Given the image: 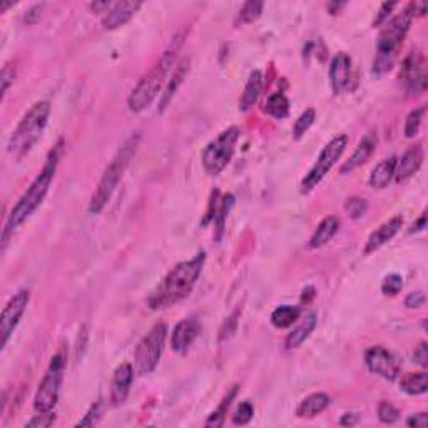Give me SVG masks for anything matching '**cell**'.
<instances>
[{
	"instance_id": "6da1fadb",
	"label": "cell",
	"mask_w": 428,
	"mask_h": 428,
	"mask_svg": "<svg viewBox=\"0 0 428 428\" xmlns=\"http://www.w3.org/2000/svg\"><path fill=\"white\" fill-rule=\"evenodd\" d=\"M64 154V139H59L56 146H52V149L47 154V159H45L44 168L41 169L36 179L30 183V186L27 188V191L21 196L15 206L12 207L9 216H7L5 226L2 231V246L5 248L7 243L10 241V238L17 233V229L21 227L27 219L30 218L36 211L41 207V204L44 203L45 196H47L49 188H51L54 176H56L57 166L60 163V157Z\"/></svg>"
},
{
	"instance_id": "7a4b0ae2",
	"label": "cell",
	"mask_w": 428,
	"mask_h": 428,
	"mask_svg": "<svg viewBox=\"0 0 428 428\" xmlns=\"http://www.w3.org/2000/svg\"><path fill=\"white\" fill-rule=\"evenodd\" d=\"M204 263H206V253H198L191 260L177 263L166 278L157 284V288L149 296L148 304L151 310H164L172 304L183 302L191 295L196 281L201 276Z\"/></svg>"
},
{
	"instance_id": "3957f363",
	"label": "cell",
	"mask_w": 428,
	"mask_h": 428,
	"mask_svg": "<svg viewBox=\"0 0 428 428\" xmlns=\"http://www.w3.org/2000/svg\"><path fill=\"white\" fill-rule=\"evenodd\" d=\"M183 38L184 34H177L172 38L171 45L159 57V60L153 65L151 71L142 76L137 86L133 89V92L129 94V99H127V107H129L131 113H141V111H144L156 99V95L159 94L161 87L164 86L166 77H168L172 65H174L177 54H179L181 47H183Z\"/></svg>"
},
{
	"instance_id": "277c9868",
	"label": "cell",
	"mask_w": 428,
	"mask_h": 428,
	"mask_svg": "<svg viewBox=\"0 0 428 428\" xmlns=\"http://www.w3.org/2000/svg\"><path fill=\"white\" fill-rule=\"evenodd\" d=\"M139 144H141V133H134L131 134L129 137L126 139L124 144L121 146L117 154L113 157L109 166L106 168L104 174L99 179L98 188H95L94 194H92L91 203H89V214H99L101 211L106 207V204L111 201L113 198L115 188L117 184L121 183L122 176H124L127 166L131 164L133 157L136 156Z\"/></svg>"
},
{
	"instance_id": "5b68a950",
	"label": "cell",
	"mask_w": 428,
	"mask_h": 428,
	"mask_svg": "<svg viewBox=\"0 0 428 428\" xmlns=\"http://www.w3.org/2000/svg\"><path fill=\"white\" fill-rule=\"evenodd\" d=\"M49 115H51V102L38 101L34 104L14 129L12 136L9 137L7 153L15 159H22L32 151L47 127Z\"/></svg>"
},
{
	"instance_id": "8992f818",
	"label": "cell",
	"mask_w": 428,
	"mask_h": 428,
	"mask_svg": "<svg viewBox=\"0 0 428 428\" xmlns=\"http://www.w3.org/2000/svg\"><path fill=\"white\" fill-rule=\"evenodd\" d=\"M412 21H414V12L408 5L402 14H398L385 24L380 37H378L376 57L373 60V74H385L393 67L405 37L408 34V29L412 25Z\"/></svg>"
},
{
	"instance_id": "52a82bcc",
	"label": "cell",
	"mask_w": 428,
	"mask_h": 428,
	"mask_svg": "<svg viewBox=\"0 0 428 428\" xmlns=\"http://www.w3.org/2000/svg\"><path fill=\"white\" fill-rule=\"evenodd\" d=\"M166 338H168V326L166 323H157L139 341L136 352H134V372L137 375H149L156 370L161 357H163Z\"/></svg>"
},
{
	"instance_id": "ba28073f",
	"label": "cell",
	"mask_w": 428,
	"mask_h": 428,
	"mask_svg": "<svg viewBox=\"0 0 428 428\" xmlns=\"http://www.w3.org/2000/svg\"><path fill=\"white\" fill-rule=\"evenodd\" d=\"M240 134L238 127H227L214 141L206 146V149L203 151V166L207 174L218 176L225 171L226 166L233 159L234 151H236Z\"/></svg>"
},
{
	"instance_id": "9c48e42d",
	"label": "cell",
	"mask_w": 428,
	"mask_h": 428,
	"mask_svg": "<svg viewBox=\"0 0 428 428\" xmlns=\"http://www.w3.org/2000/svg\"><path fill=\"white\" fill-rule=\"evenodd\" d=\"M65 372V358L60 353L54 354L44 378L38 383L37 393L34 396V408L37 414H45V412H54L57 402H59L60 387L64 381Z\"/></svg>"
},
{
	"instance_id": "30bf717a",
	"label": "cell",
	"mask_w": 428,
	"mask_h": 428,
	"mask_svg": "<svg viewBox=\"0 0 428 428\" xmlns=\"http://www.w3.org/2000/svg\"><path fill=\"white\" fill-rule=\"evenodd\" d=\"M346 146H348V136L346 134H340V136L333 137L330 142L323 148L322 154L318 156L313 168L310 169L304 179L302 181V192L308 194L313 189L325 179V176L330 172V169L333 168L335 163L341 157V154L345 153Z\"/></svg>"
},
{
	"instance_id": "8fae6325",
	"label": "cell",
	"mask_w": 428,
	"mask_h": 428,
	"mask_svg": "<svg viewBox=\"0 0 428 428\" xmlns=\"http://www.w3.org/2000/svg\"><path fill=\"white\" fill-rule=\"evenodd\" d=\"M30 302V291L29 290H21L17 291L12 298L9 300L5 304V308L2 310V316H0V346L5 348L7 343H9L10 337L14 335L15 328H17L19 322L25 313V308L29 306Z\"/></svg>"
},
{
	"instance_id": "7c38bea8",
	"label": "cell",
	"mask_w": 428,
	"mask_h": 428,
	"mask_svg": "<svg viewBox=\"0 0 428 428\" xmlns=\"http://www.w3.org/2000/svg\"><path fill=\"white\" fill-rule=\"evenodd\" d=\"M365 365L370 372L381 376L383 380L395 381L400 375L398 360L385 346H372V348L366 350Z\"/></svg>"
},
{
	"instance_id": "4fadbf2b",
	"label": "cell",
	"mask_w": 428,
	"mask_h": 428,
	"mask_svg": "<svg viewBox=\"0 0 428 428\" xmlns=\"http://www.w3.org/2000/svg\"><path fill=\"white\" fill-rule=\"evenodd\" d=\"M400 80L405 84L408 94L416 95L425 92L427 89V71L425 59L420 52H410V56L403 60Z\"/></svg>"
},
{
	"instance_id": "5bb4252c",
	"label": "cell",
	"mask_w": 428,
	"mask_h": 428,
	"mask_svg": "<svg viewBox=\"0 0 428 428\" xmlns=\"http://www.w3.org/2000/svg\"><path fill=\"white\" fill-rule=\"evenodd\" d=\"M201 333V323L198 322L196 316H191V318L181 319L177 323L174 331H172L171 337V346L172 352L184 354L191 348V345L194 343L196 338L199 337Z\"/></svg>"
},
{
	"instance_id": "9a60e30c",
	"label": "cell",
	"mask_w": 428,
	"mask_h": 428,
	"mask_svg": "<svg viewBox=\"0 0 428 428\" xmlns=\"http://www.w3.org/2000/svg\"><path fill=\"white\" fill-rule=\"evenodd\" d=\"M134 380V366L131 363H121L115 368L113 381H111V403L119 407L127 400L131 385Z\"/></svg>"
},
{
	"instance_id": "2e32d148",
	"label": "cell",
	"mask_w": 428,
	"mask_h": 428,
	"mask_svg": "<svg viewBox=\"0 0 428 428\" xmlns=\"http://www.w3.org/2000/svg\"><path fill=\"white\" fill-rule=\"evenodd\" d=\"M141 7H142L141 2H133V0L113 3V7L102 15V27L107 30H114L126 25Z\"/></svg>"
},
{
	"instance_id": "e0dca14e",
	"label": "cell",
	"mask_w": 428,
	"mask_h": 428,
	"mask_svg": "<svg viewBox=\"0 0 428 428\" xmlns=\"http://www.w3.org/2000/svg\"><path fill=\"white\" fill-rule=\"evenodd\" d=\"M402 226H403L402 216H393V218L388 219L387 223H383L381 226H378L376 229L373 231L372 234H370L363 253L365 254L375 253L376 249L381 248V246H385L388 241H392L393 238L398 234V231L402 229Z\"/></svg>"
},
{
	"instance_id": "ac0fdd59",
	"label": "cell",
	"mask_w": 428,
	"mask_h": 428,
	"mask_svg": "<svg viewBox=\"0 0 428 428\" xmlns=\"http://www.w3.org/2000/svg\"><path fill=\"white\" fill-rule=\"evenodd\" d=\"M376 146H378V134L375 133V131L365 134V137L358 142L357 149H354L352 156L348 157V161L341 166V169H340L341 174H350V172H353L354 169L363 166L366 161L372 157V154L375 153Z\"/></svg>"
},
{
	"instance_id": "d6986e66",
	"label": "cell",
	"mask_w": 428,
	"mask_h": 428,
	"mask_svg": "<svg viewBox=\"0 0 428 428\" xmlns=\"http://www.w3.org/2000/svg\"><path fill=\"white\" fill-rule=\"evenodd\" d=\"M350 77H352V57L345 52H338L331 60L330 82L335 94H341L348 89Z\"/></svg>"
},
{
	"instance_id": "ffe728a7",
	"label": "cell",
	"mask_w": 428,
	"mask_h": 428,
	"mask_svg": "<svg viewBox=\"0 0 428 428\" xmlns=\"http://www.w3.org/2000/svg\"><path fill=\"white\" fill-rule=\"evenodd\" d=\"M423 159H425V153L420 144L412 146L408 148V151L403 154L400 159H396V169H395V179L396 183H405L407 179H410L415 172H418V169L422 168Z\"/></svg>"
},
{
	"instance_id": "44dd1931",
	"label": "cell",
	"mask_w": 428,
	"mask_h": 428,
	"mask_svg": "<svg viewBox=\"0 0 428 428\" xmlns=\"http://www.w3.org/2000/svg\"><path fill=\"white\" fill-rule=\"evenodd\" d=\"M189 65H191V59H189V57H184V59L181 60L179 64H177L176 71L172 72V77H171V79H169L168 86H166L163 94H161L159 109H157V111H159V114L164 113L166 107H168L169 104H171L172 98H174V95H176L177 89H179L181 84L184 82V79H186V76H188V72H189Z\"/></svg>"
},
{
	"instance_id": "7402d4cb",
	"label": "cell",
	"mask_w": 428,
	"mask_h": 428,
	"mask_svg": "<svg viewBox=\"0 0 428 428\" xmlns=\"http://www.w3.org/2000/svg\"><path fill=\"white\" fill-rule=\"evenodd\" d=\"M328 405H330V398H328L326 393H311L306 398H303L300 402L298 408H296V416L300 418H315L319 414L326 410Z\"/></svg>"
},
{
	"instance_id": "603a6c76",
	"label": "cell",
	"mask_w": 428,
	"mask_h": 428,
	"mask_svg": "<svg viewBox=\"0 0 428 428\" xmlns=\"http://www.w3.org/2000/svg\"><path fill=\"white\" fill-rule=\"evenodd\" d=\"M261 92H263V74L260 71H253L249 74L248 82H246L245 91H243L241 99H240V111L246 113L249 111L254 104L260 99Z\"/></svg>"
},
{
	"instance_id": "cb8c5ba5",
	"label": "cell",
	"mask_w": 428,
	"mask_h": 428,
	"mask_svg": "<svg viewBox=\"0 0 428 428\" xmlns=\"http://www.w3.org/2000/svg\"><path fill=\"white\" fill-rule=\"evenodd\" d=\"M396 169V157L392 156L388 159H383L373 168L372 174H370L368 184L373 189H385L390 184V181L395 177Z\"/></svg>"
},
{
	"instance_id": "d4e9b609",
	"label": "cell",
	"mask_w": 428,
	"mask_h": 428,
	"mask_svg": "<svg viewBox=\"0 0 428 428\" xmlns=\"http://www.w3.org/2000/svg\"><path fill=\"white\" fill-rule=\"evenodd\" d=\"M338 229H340V219L337 216H328L316 227V231L310 240V248L318 249L322 246L328 245L331 241V238L338 233Z\"/></svg>"
},
{
	"instance_id": "484cf974",
	"label": "cell",
	"mask_w": 428,
	"mask_h": 428,
	"mask_svg": "<svg viewBox=\"0 0 428 428\" xmlns=\"http://www.w3.org/2000/svg\"><path fill=\"white\" fill-rule=\"evenodd\" d=\"M315 326H316V315L315 313L308 315L306 318H304L303 322H300V325H296L295 330L288 335L286 341H284V348L286 350L300 348V346L310 338V335L313 333Z\"/></svg>"
},
{
	"instance_id": "4316f807",
	"label": "cell",
	"mask_w": 428,
	"mask_h": 428,
	"mask_svg": "<svg viewBox=\"0 0 428 428\" xmlns=\"http://www.w3.org/2000/svg\"><path fill=\"white\" fill-rule=\"evenodd\" d=\"M400 388L408 395H423L428 392V375L425 372L407 373L400 380Z\"/></svg>"
},
{
	"instance_id": "83f0119b",
	"label": "cell",
	"mask_w": 428,
	"mask_h": 428,
	"mask_svg": "<svg viewBox=\"0 0 428 428\" xmlns=\"http://www.w3.org/2000/svg\"><path fill=\"white\" fill-rule=\"evenodd\" d=\"M302 310L300 306H293V304H283V306H278L275 311L271 313V325L275 328H283L291 326L293 323L298 322Z\"/></svg>"
},
{
	"instance_id": "f1b7e54d",
	"label": "cell",
	"mask_w": 428,
	"mask_h": 428,
	"mask_svg": "<svg viewBox=\"0 0 428 428\" xmlns=\"http://www.w3.org/2000/svg\"><path fill=\"white\" fill-rule=\"evenodd\" d=\"M264 111L269 115H273L275 119H284L290 114V101L284 94L281 92H275L268 98V101L264 104Z\"/></svg>"
},
{
	"instance_id": "f546056e",
	"label": "cell",
	"mask_w": 428,
	"mask_h": 428,
	"mask_svg": "<svg viewBox=\"0 0 428 428\" xmlns=\"http://www.w3.org/2000/svg\"><path fill=\"white\" fill-rule=\"evenodd\" d=\"M236 393H238V387H233L229 390V393H226V396L223 398V402L219 403V407L216 408L213 414L210 415V418L206 420V427H223L225 425L227 410H229L231 402L234 400Z\"/></svg>"
},
{
	"instance_id": "4dcf8cb0",
	"label": "cell",
	"mask_w": 428,
	"mask_h": 428,
	"mask_svg": "<svg viewBox=\"0 0 428 428\" xmlns=\"http://www.w3.org/2000/svg\"><path fill=\"white\" fill-rule=\"evenodd\" d=\"M263 9H264V3L263 2L249 0V2H246L245 5L241 7L240 17H238V21H240L241 24H251V22L258 21V19H260V15L263 14Z\"/></svg>"
},
{
	"instance_id": "1f68e13d",
	"label": "cell",
	"mask_w": 428,
	"mask_h": 428,
	"mask_svg": "<svg viewBox=\"0 0 428 428\" xmlns=\"http://www.w3.org/2000/svg\"><path fill=\"white\" fill-rule=\"evenodd\" d=\"M234 204V198L231 194H226L225 198L221 199V201H219V206H218V211H216V216H214V226H216V229H218V240H219V236H221L223 234V229H225V221H226V218H227V213H229V210H231V206H233Z\"/></svg>"
},
{
	"instance_id": "d6a6232c",
	"label": "cell",
	"mask_w": 428,
	"mask_h": 428,
	"mask_svg": "<svg viewBox=\"0 0 428 428\" xmlns=\"http://www.w3.org/2000/svg\"><path fill=\"white\" fill-rule=\"evenodd\" d=\"M313 122H315V109H306L295 121V127H293V139H295V141H300V139L304 136V133H306V131L313 126Z\"/></svg>"
},
{
	"instance_id": "836d02e7",
	"label": "cell",
	"mask_w": 428,
	"mask_h": 428,
	"mask_svg": "<svg viewBox=\"0 0 428 428\" xmlns=\"http://www.w3.org/2000/svg\"><path fill=\"white\" fill-rule=\"evenodd\" d=\"M423 115H425V107H418V109L412 111V113L407 115V121H405V136L415 137L416 134L420 133Z\"/></svg>"
},
{
	"instance_id": "e575fe53",
	"label": "cell",
	"mask_w": 428,
	"mask_h": 428,
	"mask_svg": "<svg viewBox=\"0 0 428 428\" xmlns=\"http://www.w3.org/2000/svg\"><path fill=\"white\" fill-rule=\"evenodd\" d=\"M378 418H380L381 423L392 425L400 418V410L390 402H380L378 405Z\"/></svg>"
},
{
	"instance_id": "d590c367",
	"label": "cell",
	"mask_w": 428,
	"mask_h": 428,
	"mask_svg": "<svg viewBox=\"0 0 428 428\" xmlns=\"http://www.w3.org/2000/svg\"><path fill=\"white\" fill-rule=\"evenodd\" d=\"M366 210H368V203L363 198H350L345 203V211L352 219H358L365 216Z\"/></svg>"
},
{
	"instance_id": "8d00e7d4",
	"label": "cell",
	"mask_w": 428,
	"mask_h": 428,
	"mask_svg": "<svg viewBox=\"0 0 428 428\" xmlns=\"http://www.w3.org/2000/svg\"><path fill=\"white\" fill-rule=\"evenodd\" d=\"M403 288V278L400 275H388L381 283V293L385 296H396Z\"/></svg>"
},
{
	"instance_id": "74e56055",
	"label": "cell",
	"mask_w": 428,
	"mask_h": 428,
	"mask_svg": "<svg viewBox=\"0 0 428 428\" xmlns=\"http://www.w3.org/2000/svg\"><path fill=\"white\" fill-rule=\"evenodd\" d=\"M254 415V407L251 405V402H243L240 407L236 408L233 415V423L234 425H248L251 422Z\"/></svg>"
},
{
	"instance_id": "f35d334b",
	"label": "cell",
	"mask_w": 428,
	"mask_h": 428,
	"mask_svg": "<svg viewBox=\"0 0 428 428\" xmlns=\"http://www.w3.org/2000/svg\"><path fill=\"white\" fill-rule=\"evenodd\" d=\"M99 418H101V405L95 403L92 405L87 410V414L76 423V427H94L95 423L99 422Z\"/></svg>"
},
{
	"instance_id": "ab89813d",
	"label": "cell",
	"mask_w": 428,
	"mask_h": 428,
	"mask_svg": "<svg viewBox=\"0 0 428 428\" xmlns=\"http://www.w3.org/2000/svg\"><path fill=\"white\" fill-rule=\"evenodd\" d=\"M54 422H56V415H54L52 412H45V414H38V415L34 416L32 420H29V422L25 423V427H29V428H47V427H51Z\"/></svg>"
},
{
	"instance_id": "60d3db41",
	"label": "cell",
	"mask_w": 428,
	"mask_h": 428,
	"mask_svg": "<svg viewBox=\"0 0 428 428\" xmlns=\"http://www.w3.org/2000/svg\"><path fill=\"white\" fill-rule=\"evenodd\" d=\"M395 7H396L395 2L381 3V7H380V10H378L375 21H373V27H380V25L387 24L388 17H390V14L393 12V9H395Z\"/></svg>"
},
{
	"instance_id": "b9f144b4",
	"label": "cell",
	"mask_w": 428,
	"mask_h": 428,
	"mask_svg": "<svg viewBox=\"0 0 428 428\" xmlns=\"http://www.w3.org/2000/svg\"><path fill=\"white\" fill-rule=\"evenodd\" d=\"M14 77H15V71L10 64H5L2 69V76H0V82H2V98L7 94L9 91L10 84L14 82Z\"/></svg>"
},
{
	"instance_id": "7bdbcfd3",
	"label": "cell",
	"mask_w": 428,
	"mask_h": 428,
	"mask_svg": "<svg viewBox=\"0 0 428 428\" xmlns=\"http://www.w3.org/2000/svg\"><path fill=\"white\" fill-rule=\"evenodd\" d=\"M218 198H219V191H213V196H211V199H210V207H207L206 216H204V219H203V226H207L210 223L214 221L216 211H218V206H219Z\"/></svg>"
},
{
	"instance_id": "ee69618b",
	"label": "cell",
	"mask_w": 428,
	"mask_h": 428,
	"mask_svg": "<svg viewBox=\"0 0 428 428\" xmlns=\"http://www.w3.org/2000/svg\"><path fill=\"white\" fill-rule=\"evenodd\" d=\"M414 360H415V363L422 366V368H427V366H428V345H427L425 341H422L415 348Z\"/></svg>"
},
{
	"instance_id": "f6af8a7d",
	"label": "cell",
	"mask_w": 428,
	"mask_h": 428,
	"mask_svg": "<svg viewBox=\"0 0 428 428\" xmlns=\"http://www.w3.org/2000/svg\"><path fill=\"white\" fill-rule=\"evenodd\" d=\"M425 303V295L422 291H416V293H410V295L405 298V306L407 308H420L422 304Z\"/></svg>"
},
{
	"instance_id": "bcb514c9",
	"label": "cell",
	"mask_w": 428,
	"mask_h": 428,
	"mask_svg": "<svg viewBox=\"0 0 428 428\" xmlns=\"http://www.w3.org/2000/svg\"><path fill=\"white\" fill-rule=\"evenodd\" d=\"M407 425L414 427V428H427L428 427V414L422 412V414L412 415L410 418L407 420Z\"/></svg>"
},
{
	"instance_id": "7dc6e473",
	"label": "cell",
	"mask_w": 428,
	"mask_h": 428,
	"mask_svg": "<svg viewBox=\"0 0 428 428\" xmlns=\"http://www.w3.org/2000/svg\"><path fill=\"white\" fill-rule=\"evenodd\" d=\"M42 9H44V5H34V7H30L29 10H27L25 12V17H24V22L27 25H32V24H36V22L38 21V19H41V15H42Z\"/></svg>"
},
{
	"instance_id": "c3c4849f",
	"label": "cell",
	"mask_w": 428,
	"mask_h": 428,
	"mask_svg": "<svg viewBox=\"0 0 428 428\" xmlns=\"http://www.w3.org/2000/svg\"><path fill=\"white\" fill-rule=\"evenodd\" d=\"M358 422H360V416H358L357 414H345V415L341 416L340 425H343V427H353V425H357Z\"/></svg>"
},
{
	"instance_id": "681fc988",
	"label": "cell",
	"mask_w": 428,
	"mask_h": 428,
	"mask_svg": "<svg viewBox=\"0 0 428 428\" xmlns=\"http://www.w3.org/2000/svg\"><path fill=\"white\" fill-rule=\"evenodd\" d=\"M111 7H113V2H106V0H104V2L91 3V9L94 10L95 14H106Z\"/></svg>"
},
{
	"instance_id": "f907efd6",
	"label": "cell",
	"mask_w": 428,
	"mask_h": 428,
	"mask_svg": "<svg viewBox=\"0 0 428 428\" xmlns=\"http://www.w3.org/2000/svg\"><path fill=\"white\" fill-rule=\"evenodd\" d=\"M427 227V214L423 213L422 216H420L418 218V221H415L414 225H412V227H410V233L414 234V233H420V231H423Z\"/></svg>"
},
{
	"instance_id": "816d5d0a",
	"label": "cell",
	"mask_w": 428,
	"mask_h": 428,
	"mask_svg": "<svg viewBox=\"0 0 428 428\" xmlns=\"http://www.w3.org/2000/svg\"><path fill=\"white\" fill-rule=\"evenodd\" d=\"M345 7H346L345 2H330L328 3V12L331 15H337L341 9H345Z\"/></svg>"
},
{
	"instance_id": "f5cc1de1",
	"label": "cell",
	"mask_w": 428,
	"mask_h": 428,
	"mask_svg": "<svg viewBox=\"0 0 428 428\" xmlns=\"http://www.w3.org/2000/svg\"><path fill=\"white\" fill-rule=\"evenodd\" d=\"M12 5H14V2H9V3L3 2V3H0V14H3L7 9H9V7H12Z\"/></svg>"
}]
</instances>
